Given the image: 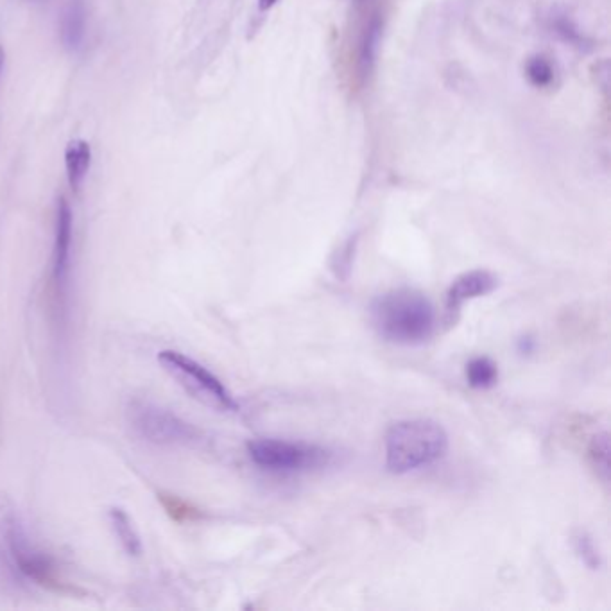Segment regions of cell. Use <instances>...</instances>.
I'll use <instances>...</instances> for the list:
<instances>
[{
  "label": "cell",
  "mask_w": 611,
  "mask_h": 611,
  "mask_svg": "<svg viewBox=\"0 0 611 611\" xmlns=\"http://www.w3.org/2000/svg\"><path fill=\"white\" fill-rule=\"evenodd\" d=\"M11 547H13V556L17 560L20 570L33 577L40 585H49L52 583V568L49 561L45 560L44 556H40L38 552L29 549L26 542H22V538L18 534L11 536Z\"/></svg>",
  "instance_id": "8"
},
{
  "label": "cell",
  "mask_w": 611,
  "mask_h": 611,
  "mask_svg": "<svg viewBox=\"0 0 611 611\" xmlns=\"http://www.w3.org/2000/svg\"><path fill=\"white\" fill-rule=\"evenodd\" d=\"M92 160V149L85 140H72L65 151V167L69 176L70 187L78 190L87 176Z\"/></svg>",
  "instance_id": "10"
},
{
  "label": "cell",
  "mask_w": 611,
  "mask_h": 611,
  "mask_svg": "<svg viewBox=\"0 0 611 611\" xmlns=\"http://www.w3.org/2000/svg\"><path fill=\"white\" fill-rule=\"evenodd\" d=\"M382 33H384L382 20L379 17H375L366 27L364 35H362L359 63H361V69L364 74H370L373 67H375V63H377L380 44H382Z\"/></svg>",
  "instance_id": "11"
},
{
  "label": "cell",
  "mask_w": 611,
  "mask_h": 611,
  "mask_svg": "<svg viewBox=\"0 0 611 611\" xmlns=\"http://www.w3.org/2000/svg\"><path fill=\"white\" fill-rule=\"evenodd\" d=\"M610 434L597 432L588 445V459L603 482L610 481Z\"/></svg>",
  "instance_id": "14"
},
{
  "label": "cell",
  "mask_w": 611,
  "mask_h": 611,
  "mask_svg": "<svg viewBox=\"0 0 611 611\" xmlns=\"http://www.w3.org/2000/svg\"><path fill=\"white\" fill-rule=\"evenodd\" d=\"M371 325L384 341L400 346L427 343L438 327L431 300L416 289H393L380 294L370 307Z\"/></svg>",
  "instance_id": "1"
},
{
  "label": "cell",
  "mask_w": 611,
  "mask_h": 611,
  "mask_svg": "<svg viewBox=\"0 0 611 611\" xmlns=\"http://www.w3.org/2000/svg\"><path fill=\"white\" fill-rule=\"evenodd\" d=\"M2 67H4V49L0 47V72H2Z\"/></svg>",
  "instance_id": "20"
},
{
  "label": "cell",
  "mask_w": 611,
  "mask_h": 611,
  "mask_svg": "<svg viewBox=\"0 0 611 611\" xmlns=\"http://www.w3.org/2000/svg\"><path fill=\"white\" fill-rule=\"evenodd\" d=\"M574 551L586 567L592 568V570L601 568V563H603L601 552L597 549L594 538L590 534L585 533V531H577L574 534Z\"/></svg>",
  "instance_id": "15"
},
{
  "label": "cell",
  "mask_w": 611,
  "mask_h": 611,
  "mask_svg": "<svg viewBox=\"0 0 611 611\" xmlns=\"http://www.w3.org/2000/svg\"><path fill=\"white\" fill-rule=\"evenodd\" d=\"M70 244H72V212L69 203L60 199L56 216V241H54V276L58 282L65 280L69 267Z\"/></svg>",
  "instance_id": "7"
},
{
  "label": "cell",
  "mask_w": 611,
  "mask_h": 611,
  "mask_svg": "<svg viewBox=\"0 0 611 611\" xmlns=\"http://www.w3.org/2000/svg\"><path fill=\"white\" fill-rule=\"evenodd\" d=\"M518 350L520 353H531L534 350V339L531 337H522L520 341H518Z\"/></svg>",
  "instance_id": "18"
},
{
  "label": "cell",
  "mask_w": 611,
  "mask_h": 611,
  "mask_svg": "<svg viewBox=\"0 0 611 611\" xmlns=\"http://www.w3.org/2000/svg\"><path fill=\"white\" fill-rule=\"evenodd\" d=\"M158 362L187 393L199 402L224 413H237L241 407L223 382L203 364L174 350L158 353Z\"/></svg>",
  "instance_id": "4"
},
{
  "label": "cell",
  "mask_w": 611,
  "mask_h": 611,
  "mask_svg": "<svg viewBox=\"0 0 611 611\" xmlns=\"http://www.w3.org/2000/svg\"><path fill=\"white\" fill-rule=\"evenodd\" d=\"M448 447L450 439L441 423L429 418L398 420L384 436L386 468L395 475L429 468L447 456Z\"/></svg>",
  "instance_id": "2"
},
{
  "label": "cell",
  "mask_w": 611,
  "mask_h": 611,
  "mask_svg": "<svg viewBox=\"0 0 611 611\" xmlns=\"http://www.w3.org/2000/svg\"><path fill=\"white\" fill-rule=\"evenodd\" d=\"M248 456L253 465L269 474L291 475L327 468L334 461V452L305 441L259 438L248 443Z\"/></svg>",
  "instance_id": "3"
},
{
  "label": "cell",
  "mask_w": 611,
  "mask_h": 611,
  "mask_svg": "<svg viewBox=\"0 0 611 611\" xmlns=\"http://www.w3.org/2000/svg\"><path fill=\"white\" fill-rule=\"evenodd\" d=\"M499 287V276L488 269H472L457 276L447 291V314L452 318L466 302L488 296Z\"/></svg>",
  "instance_id": "6"
},
{
  "label": "cell",
  "mask_w": 611,
  "mask_h": 611,
  "mask_svg": "<svg viewBox=\"0 0 611 611\" xmlns=\"http://www.w3.org/2000/svg\"><path fill=\"white\" fill-rule=\"evenodd\" d=\"M355 2H357V4H361V2H364V0H355Z\"/></svg>",
  "instance_id": "21"
},
{
  "label": "cell",
  "mask_w": 611,
  "mask_h": 611,
  "mask_svg": "<svg viewBox=\"0 0 611 611\" xmlns=\"http://www.w3.org/2000/svg\"><path fill=\"white\" fill-rule=\"evenodd\" d=\"M85 6L81 0H72L61 15V42L67 49H78L87 26Z\"/></svg>",
  "instance_id": "9"
},
{
  "label": "cell",
  "mask_w": 611,
  "mask_h": 611,
  "mask_svg": "<svg viewBox=\"0 0 611 611\" xmlns=\"http://www.w3.org/2000/svg\"><path fill=\"white\" fill-rule=\"evenodd\" d=\"M355 248H357V237H350V241H346L341 246V250L337 251L334 262H332V269L336 271L337 278L348 280L350 271H352Z\"/></svg>",
  "instance_id": "17"
},
{
  "label": "cell",
  "mask_w": 611,
  "mask_h": 611,
  "mask_svg": "<svg viewBox=\"0 0 611 611\" xmlns=\"http://www.w3.org/2000/svg\"><path fill=\"white\" fill-rule=\"evenodd\" d=\"M276 2H278V0H259V9L262 13H266V11H269V9L275 6Z\"/></svg>",
  "instance_id": "19"
},
{
  "label": "cell",
  "mask_w": 611,
  "mask_h": 611,
  "mask_svg": "<svg viewBox=\"0 0 611 611\" xmlns=\"http://www.w3.org/2000/svg\"><path fill=\"white\" fill-rule=\"evenodd\" d=\"M525 74L534 87L538 88L549 87L554 81V67L545 56H533L531 60L527 61Z\"/></svg>",
  "instance_id": "16"
},
{
  "label": "cell",
  "mask_w": 611,
  "mask_h": 611,
  "mask_svg": "<svg viewBox=\"0 0 611 611\" xmlns=\"http://www.w3.org/2000/svg\"><path fill=\"white\" fill-rule=\"evenodd\" d=\"M130 422L142 438L156 445H189L199 439L194 425L149 402L131 404Z\"/></svg>",
  "instance_id": "5"
},
{
  "label": "cell",
  "mask_w": 611,
  "mask_h": 611,
  "mask_svg": "<svg viewBox=\"0 0 611 611\" xmlns=\"http://www.w3.org/2000/svg\"><path fill=\"white\" fill-rule=\"evenodd\" d=\"M110 520H112L113 531L117 534L124 551L128 552L130 556H140L142 542H140V536H138L137 529L133 527L128 513L124 509L113 508L110 511Z\"/></svg>",
  "instance_id": "13"
},
{
  "label": "cell",
  "mask_w": 611,
  "mask_h": 611,
  "mask_svg": "<svg viewBox=\"0 0 611 611\" xmlns=\"http://www.w3.org/2000/svg\"><path fill=\"white\" fill-rule=\"evenodd\" d=\"M466 382L474 389H490L499 382V368L490 357H474L466 364Z\"/></svg>",
  "instance_id": "12"
}]
</instances>
